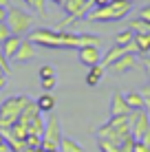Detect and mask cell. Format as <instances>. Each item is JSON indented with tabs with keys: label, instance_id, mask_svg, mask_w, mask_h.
<instances>
[{
	"label": "cell",
	"instance_id": "35",
	"mask_svg": "<svg viewBox=\"0 0 150 152\" xmlns=\"http://www.w3.org/2000/svg\"><path fill=\"white\" fill-rule=\"evenodd\" d=\"M143 64H146V73L150 75V55H146V57H143Z\"/></svg>",
	"mask_w": 150,
	"mask_h": 152
},
{
	"label": "cell",
	"instance_id": "15",
	"mask_svg": "<svg viewBox=\"0 0 150 152\" xmlns=\"http://www.w3.org/2000/svg\"><path fill=\"white\" fill-rule=\"evenodd\" d=\"M44 126H46V124H44L42 113H38L33 119H31V124L27 126V128H29V134H31V137H40V139H42V137H44Z\"/></svg>",
	"mask_w": 150,
	"mask_h": 152
},
{
	"label": "cell",
	"instance_id": "30",
	"mask_svg": "<svg viewBox=\"0 0 150 152\" xmlns=\"http://www.w3.org/2000/svg\"><path fill=\"white\" fill-rule=\"evenodd\" d=\"M132 152H150V145L141 143V141H137V143H135V150H132Z\"/></svg>",
	"mask_w": 150,
	"mask_h": 152
},
{
	"label": "cell",
	"instance_id": "8",
	"mask_svg": "<svg viewBox=\"0 0 150 152\" xmlns=\"http://www.w3.org/2000/svg\"><path fill=\"white\" fill-rule=\"evenodd\" d=\"M44 141H49V143H55V145H60V141H62V128H60V119H58V115H53L51 113V117H49V121H46L44 126Z\"/></svg>",
	"mask_w": 150,
	"mask_h": 152
},
{
	"label": "cell",
	"instance_id": "14",
	"mask_svg": "<svg viewBox=\"0 0 150 152\" xmlns=\"http://www.w3.org/2000/svg\"><path fill=\"white\" fill-rule=\"evenodd\" d=\"M135 64H137V57H135V53H124V55L119 57V60H117L115 64L110 66V69L115 71V73H126V71H130Z\"/></svg>",
	"mask_w": 150,
	"mask_h": 152
},
{
	"label": "cell",
	"instance_id": "2",
	"mask_svg": "<svg viewBox=\"0 0 150 152\" xmlns=\"http://www.w3.org/2000/svg\"><path fill=\"white\" fill-rule=\"evenodd\" d=\"M29 104L27 95H11L9 99H4V104L0 106V130H9L11 126L20 119L24 106Z\"/></svg>",
	"mask_w": 150,
	"mask_h": 152
},
{
	"label": "cell",
	"instance_id": "32",
	"mask_svg": "<svg viewBox=\"0 0 150 152\" xmlns=\"http://www.w3.org/2000/svg\"><path fill=\"white\" fill-rule=\"evenodd\" d=\"M7 13H9V7H0V22H7Z\"/></svg>",
	"mask_w": 150,
	"mask_h": 152
},
{
	"label": "cell",
	"instance_id": "31",
	"mask_svg": "<svg viewBox=\"0 0 150 152\" xmlns=\"http://www.w3.org/2000/svg\"><path fill=\"white\" fill-rule=\"evenodd\" d=\"M137 141H141V143H146V145H150V128H148V130H146V132H143V134H141V137H139V139H137Z\"/></svg>",
	"mask_w": 150,
	"mask_h": 152
},
{
	"label": "cell",
	"instance_id": "18",
	"mask_svg": "<svg viewBox=\"0 0 150 152\" xmlns=\"http://www.w3.org/2000/svg\"><path fill=\"white\" fill-rule=\"evenodd\" d=\"M135 46L139 55H150V35L148 33H135Z\"/></svg>",
	"mask_w": 150,
	"mask_h": 152
},
{
	"label": "cell",
	"instance_id": "29",
	"mask_svg": "<svg viewBox=\"0 0 150 152\" xmlns=\"http://www.w3.org/2000/svg\"><path fill=\"white\" fill-rule=\"evenodd\" d=\"M139 18H141V20H146V22H150V4L141 7V11H139Z\"/></svg>",
	"mask_w": 150,
	"mask_h": 152
},
{
	"label": "cell",
	"instance_id": "20",
	"mask_svg": "<svg viewBox=\"0 0 150 152\" xmlns=\"http://www.w3.org/2000/svg\"><path fill=\"white\" fill-rule=\"evenodd\" d=\"M135 42V31L132 29H124L119 31V33L115 35V44L117 46H128V44H132Z\"/></svg>",
	"mask_w": 150,
	"mask_h": 152
},
{
	"label": "cell",
	"instance_id": "19",
	"mask_svg": "<svg viewBox=\"0 0 150 152\" xmlns=\"http://www.w3.org/2000/svg\"><path fill=\"white\" fill-rule=\"evenodd\" d=\"M104 66L102 64H97V66H91L89 69V73H86V84L89 86H97V84L102 82V77H104Z\"/></svg>",
	"mask_w": 150,
	"mask_h": 152
},
{
	"label": "cell",
	"instance_id": "25",
	"mask_svg": "<svg viewBox=\"0 0 150 152\" xmlns=\"http://www.w3.org/2000/svg\"><path fill=\"white\" fill-rule=\"evenodd\" d=\"M77 22H80L77 18H73V15H66V18L58 24V31H69V27H73V24H77Z\"/></svg>",
	"mask_w": 150,
	"mask_h": 152
},
{
	"label": "cell",
	"instance_id": "4",
	"mask_svg": "<svg viewBox=\"0 0 150 152\" xmlns=\"http://www.w3.org/2000/svg\"><path fill=\"white\" fill-rule=\"evenodd\" d=\"M29 40L35 46H44V49H62V33L55 29H33L29 33Z\"/></svg>",
	"mask_w": 150,
	"mask_h": 152
},
{
	"label": "cell",
	"instance_id": "3",
	"mask_svg": "<svg viewBox=\"0 0 150 152\" xmlns=\"http://www.w3.org/2000/svg\"><path fill=\"white\" fill-rule=\"evenodd\" d=\"M7 27L11 29L13 35H29L35 27V15L24 11L22 7H9V13H7Z\"/></svg>",
	"mask_w": 150,
	"mask_h": 152
},
{
	"label": "cell",
	"instance_id": "21",
	"mask_svg": "<svg viewBox=\"0 0 150 152\" xmlns=\"http://www.w3.org/2000/svg\"><path fill=\"white\" fill-rule=\"evenodd\" d=\"M60 152H84V148H82V143H77V141H73V139L62 137V141H60Z\"/></svg>",
	"mask_w": 150,
	"mask_h": 152
},
{
	"label": "cell",
	"instance_id": "37",
	"mask_svg": "<svg viewBox=\"0 0 150 152\" xmlns=\"http://www.w3.org/2000/svg\"><path fill=\"white\" fill-rule=\"evenodd\" d=\"M4 143H7V137H4V132L0 130V145H4Z\"/></svg>",
	"mask_w": 150,
	"mask_h": 152
},
{
	"label": "cell",
	"instance_id": "17",
	"mask_svg": "<svg viewBox=\"0 0 150 152\" xmlns=\"http://www.w3.org/2000/svg\"><path fill=\"white\" fill-rule=\"evenodd\" d=\"M35 104H38L40 113H53L55 110V97L51 93H42V95L35 99Z\"/></svg>",
	"mask_w": 150,
	"mask_h": 152
},
{
	"label": "cell",
	"instance_id": "38",
	"mask_svg": "<svg viewBox=\"0 0 150 152\" xmlns=\"http://www.w3.org/2000/svg\"><path fill=\"white\" fill-rule=\"evenodd\" d=\"M51 2H53V4H60V7H62V4H64L66 0H51Z\"/></svg>",
	"mask_w": 150,
	"mask_h": 152
},
{
	"label": "cell",
	"instance_id": "23",
	"mask_svg": "<svg viewBox=\"0 0 150 152\" xmlns=\"http://www.w3.org/2000/svg\"><path fill=\"white\" fill-rule=\"evenodd\" d=\"M40 84H42L44 93H51L55 86H58V77H55V75H51V77H42V80H40Z\"/></svg>",
	"mask_w": 150,
	"mask_h": 152
},
{
	"label": "cell",
	"instance_id": "22",
	"mask_svg": "<svg viewBox=\"0 0 150 152\" xmlns=\"http://www.w3.org/2000/svg\"><path fill=\"white\" fill-rule=\"evenodd\" d=\"M128 29H132L135 33H148L150 35V22H146V20H141V18L130 20V22H128Z\"/></svg>",
	"mask_w": 150,
	"mask_h": 152
},
{
	"label": "cell",
	"instance_id": "10",
	"mask_svg": "<svg viewBox=\"0 0 150 152\" xmlns=\"http://www.w3.org/2000/svg\"><path fill=\"white\" fill-rule=\"evenodd\" d=\"M35 57H38V49H35V44H33V42H31L29 38H24L13 60H15V62H20V64H29V62H33Z\"/></svg>",
	"mask_w": 150,
	"mask_h": 152
},
{
	"label": "cell",
	"instance_id": "5",
	"mask_svg": "<svg viewBox=\"0 0 150 152\" xmlns=\"http://www.w3.org/2000/svg\"><path fill=\"white\" fill-rule=\"evenodd\" d=\"M137 139L132 134H126L121 141H108V139H100V150L102 152H132L135 150Z\"/></svg>",
	"mask_w": 150,
	"mask_h": 152
},
{
	"label": "cell",
	"instance_id": "6",
	"mask_svg": "<svg viewBox=\"0 0 150 152\" xmlns=\"http://www.w3.org/2000/svg\"><path fill=\"white\" fill-rule=\"evenodd\" d=\"M128 121H130V132L135 139H139L150 128V117L146 110H130L128 113Z\"/></svg>",
	"mask_w": 150,
	"mask_h": 152
},
{
	"label": "cell",
	"instance_id": "33",
	"mask_svg": "<svg viewBox=\"0 0 150 152\" xmlns=\"http://www.w3.org/2000/svg\"><path fill=\"white\" fill-rule=\"evenodd\" d=\"M110 4V0H93V7H106Z\"/></svg>",
	"mask_w": 150,
	"mask_h": 152
},
{
	"label": "cell",
	"instance_id": "16",
	"mask_svg": "<svg viewBox=\"0 0 150 152\" xmlns=\"http://www.w3.org/2000/svg\"><path fill=\"white\" fill-rule=\"evenodd\" d=\"M124 97H126V104L130 110H143V95L139 91H128L124 93Z\"/></svg>",
	"mask_w": 150,
	"mask_h": 152
},
{
	"label": "cell",
	"instance_id": "13",
	"mask_svg": "<svg viewBox=\"0 0 150 152\" xmlns=\"http://www.w3.org/2000/svg\"><path fill=\"white\" fill-rule=\"evenodd\" d=\"M124 53H126V49H124V46H117V44H115V46H110V49H108L106 53L102 55V62H100V64L104 66V69H108V66H113V64H115V62L119 60Z\"/></svg>",
	"mask_w": 150,
	"mask_h": 152
},
{
	"label": "cell",
	"instance_id": "28",
	"mask_svg": "<svg viewBox=\"0 0 150 152\" xmlns=\"http://www.w3.org/2000/svg\"><path fill=\"white\" fill-rule=\"evenodd\" d=\"M0 66L4 69V73H7V75L11 73V66H9V60H7V55L2 53V49H0Z\"/></svg>",
	"mask_w": 150,
	"mask_h": 152
},
{
	"label": "cell",
	"instance_id": "12",
	"mask_svg": "<svg viewBox=\"0 0 150 152\" xmlns=\"http://www.w3.org/2000/svg\"><path fill=\"white\" fill-rule=\"evenodd\" d=\"M22 40L24 38H20V35H9L7 40L0 44V49H2V53L7 55V60H13L15 57V53H18V49H20V44H22Z\"/></svg>",
	"mask_w": 150,
	"mask_h": 152
},
{
	"label": "cell",
	"instance_id": "7",
	"mask_svg": "<svg viewBox=\"0 0 150 152\" xmlns=\"http://www.w3.org/2000/svg\"><path fill=\"white\" fill-rule=\"evenodd\" d=\"M62 9H64L66 15H73L77 20H84L86 15L91 13V9H93V0H66V2L62 4Z\"/></svg>",
	"mask_w": 150,
	"mask_h": 152
},
{
	"label": "cell",
	"instance_id": "40",
	"mask_svg": "<svg viewBox=\"0 0 150 152\" xmlns=\"http://www.w3.org/2000/svg\"><path fill=\"white\" fill-rule=\"evenodd\" d=\"M22 2H24V4H27V7H31V0H22Z\"/></svg>",
	"mask_w": 150,
	"mask_h": 152
},
{
	"label": "cell",
	"instance_id": "39",
	"mask_svg": "<svg viewBox=\"0 0 150 152\" xmlns=\"http://www.w3.org/2000/svg\"><path fill=\"white\" fill-rule=\"evenodd\" d=\"M0 7H9V0H0Z\"/></svg>",
	"mask_w": 150,
	"mask_h": 152
},
{
	"label": "cell",
	"instance_id": "41",
	"mask_svg": "<svg viewBox=\"0 0 150 152\" xmlns=\"http://www.w3.org/2000/svg\"><path fill=\"white\" fill-rule=\"evenodd\" d=\"M0 75H7V73H4V69H2V66H0Z\"/></svg>",
	"mask_w": 150,
	"mask_h": 152
},
{
	"label": "cell",
	"instance_id": "34",
	"mask_svg": "<svg viewBox=\"0 0 150 152\" xmlns=\"http://www.w3.org/2000/svg\"><path fill=\"white\" fill-rule=\"evenodd\" d=\"M139 93H141V95L146 97V99H150V84H146V86H143V88H141Z\"/></svg>",
	"mask_w": 150,
	"mask_h": 152
},
{
	"label": "cell",
	"instance_id": "9",
	"mask_svg": "<svg viewBox=\"0 0 150 152\" xmlns=\"http://www.w3.org/2000/svg\"><path fill=\"white\" fill-rule=\"evenodd\" d=\"M77 57H80V62L84 66H97L102 62V51L100 46H82V49H77Z\"/></svg>",
	"mask_w": 150,
	"mask_h": 152
},
{
	"label": "cell",
	"instance_id": "24",
	"mask_svg": "<svg viewBox=\"0 0 150 152\" xmlns=\"http://www.w3.org/2000/svg\"><path fill=\"white\" fill-rule=\"evenodd\" d=\"M31 9L38 15H46V0H31Z\"/></svg>",
	"mask_w": 150,
	"mask_h": 152
},
{
	"label": "cell",
	"instance_id": "1",
	"mask_svg": "<svg viewBox=\"0 0 150 152\" xmlns=\"http://www.w3.org/2000/svg\"><path fill=\"white\" fill-rule=\"evenodd\" d=\"M132 9V2L128 0H110V4L106 7H95V11L86 15V20L91 22H115V20H124Z\"/></svg>",
	"mask_w": 150,
	"mask_h": 152
},
{
	"label": "cell",
	"instance_id": "27",
	"mask_svg": "<svg viewBox=\"0 0 150 152\" xmlns=\"http://www.w3.org/2000/svg\"><path fill=\"white\" fill-rule=\"evenodd\" d=\"M51 75H55V69L51 64H44L42 69H40V80H42V77H51Z\"/></svg>",
	"mask_w": 150,
	"mask_h": 152
},
{
	"label": "cell",
	"instance_id": "42",
	"mask_svg": "<svg viewBox=\"0 0 150 152\" xmlns=\"http://www.w3.org/2000/svg\"><path fill=\"white\" fill-rule=\"evenodd\" d=\"M128 2H132V4H135V2H137V0H128Z\"/></svg>",
	"mask_w": 150,
	"mask_h": 152
},
{
	"label": "cell",
	"instance_id": "26",
	"mask_svg": "<svg viewBox=\"0 0 150 152\" xmlns=\"http://www.w3.org/2000/svg\"><path fill=\"white\" fill-rule=\"evenodd\" d=\"M9 35H11V29L7 27V22H0V44H2Z\"/></svg>",
	"mask_w": 150,
	"mask_h": 152
},
{
	"label": "cell",
	"instance_id": "11",
	"mask_svg": "<svg viewBox=\"0 0 150 152\" xmlns=\"http://www.w3.org/2000/svg\"><path fill=\"white\" fill-rule=\"evenodd\" d=\"M130 108L126 104V97H124L121 91L113 93V102H110V117H117V115H128Z\"/></svg>",
	"mask_w": 150,
	"mask_h": 152
},
{
	"label": "cell",
	"instance_id": "36",
	"mask_svg": "<svg viewBox=\"0 0 150 152\" xmlns=\"http://www.w3.org/2000/svg\"><path fill=\"white\" fill-rule=\"evenodd\" d=\"M7 86V75H0V88Z\"/></svg>",
	"mask_w": 150,
	"mask_h": 152
}]
</instances>
